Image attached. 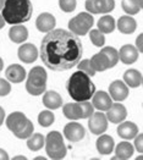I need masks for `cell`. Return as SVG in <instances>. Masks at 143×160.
I'll list each match as a JSON object with an SVG mask.
<instances>
[{
    "label": "cell",
    "mask_w": 143,
    "mask_h": 160,
    "mask_svg": "<svg viewBox=\"0 0 143 160\" xmlns=\"http://www.w3.org/2000/svg\"><path fill=\"white\" fill-rule=\"evenodd\" d=\"M5 120V111H4V109L0 107V126L3 125V122Z\"/></svg>",
    "instance_id": "b9f144b4"
},
{
    "label": "cell",
    "mask_w": 143,
    "mask_h": 160,
    "mask_svg": "<svg viewBox=\"0 0 143 160\" xmlns=\"http://www.w3.org/2000/svg\"><path fill=\"white\" fill-rule=\"evenodd\" d=\"M66 88L70 97L77 103L89 100L95 92V86L92 82L91 77L79 70L71 75Z\"/></svg>",
    "instance_id": "7a4b0ae2"
},
{
    "label": "cell",
    "mask_w": 143,
    "mask_h": 160,
    "mask_svg": "<svg viewBox=\"0 0 143 160\" xmlns=\"http://www.w3.org/2000/svg\"><path fill=\"white\" fill-rule=\"evenodd\" d=\"M82 43L76 34L63 29L49 31L40 43V59L53 71H66L76 66L82 58Z\"/></svg>",
    "instance_id": "6da1fadb"
},
{
    "label": "cell",
    "mask_w": 143,
    "mask_h": 160,
    "mask_svg": "<svg viewBox=\"0 0 143 160\" xmlns=\"http://www.w3.org/2000/svg\"><path fill=\"white\" fill-rule=\"evenodd\" d=\"M3 67H4V61H3V59L0 58V71L3 70Z\"/></svg>",
    "instance_id": "bcb514c9"
},
{
    "label": "cell",
    "mask_w": 143,
    "mask_h": 160,
    "mask_svg": "<svg viewBox=\"0 0 143 160\" xmlns=\"http://www.w3.org/2000/svg\"><path fill=\"white\" fill-rule=\"evenodd\" d=\"M27 73L26 70L21 65H17V64H13L6 68L5 71V77L8 78L9 82H13V83H21L23 82L26 78Z\"/></svg>",
    "instance_id": "2e32d148"
},
{
    "label": "cell",
    "mask_w": 143,
    "mask_h": 160,
    "mask_svg": "<svg viewBox=\"0 0 143 160\" xmlns=\"http://www.w3.org/2000/svg\"><path fill=\"white\" fill-rule=\"evenodd\" d=\"M109 95L115 102H124L129 97V87L124 81H114L109 86Z\"/></svg>",
    "instance_id": "ba28073f"
},
{
    "label": "cell",
    "mask_w": 143,
    "mask_h": 160,
    "mask_svg": "<svg viewBox=\"0 0 143 160\" xmlns=\"http://www.w3.org/2000/svg\"><path fill=\"white\" fill-rule=\"evenodd\" d=\"M100 53H103L106 56V59L109 60V67H114L119 62V53L115 48L113 47H104Z\"/></svg>",
    "instance_id": "f546056e"
},
{
    "label": "cell",
    "mask_w": 143,
    "mask_h": 160,
    "mask_svg": "<svg viewBox=\"0 0 143 160\" xmlns=\"http://www.w3.org/2000/svg\"><path fill=\"white\" fill-rule=\"evenodd\" d=\"M89 61H91V65L95 72H102V71H105V70L110 68L109 67V60L106 59V56H105L104 54L100 53V52L94 54L89 59Z\"/></svg>",
    "instance_id": "cb8c5ba5"
},
{
    "label": "cell",
    "mask_w": 143,
    "mask_h": 160,
    "mask_svg": "<svg viewBox=\"0 0 143 160\" xmlns=\"http://www.w3.org/2000/svg\"><path fill=\"white\" fill-rule=\"evenodd\" d=\"M92 99V105L98 109L99 111H106L113 104V99L110 98V95L104 92V91H97L94 92Z\"/></svg>",
    "instance_id": "7c38bea8"
},
{
    "label": "cell",
    "mask_w": 143,
    "mask_h": 160,
    "mask_svg": "<svg viewBox=\"0 0 143 160\" xmlns=\"http://www.w3.org/2000/svg\"><path fill=\"white\" fill-rule=\"evenodd\" d=\"M77 68L79 71L84 72L86 75H88L89 77H93V76L95 75V71L93 70V67H92V65H91V61H89L88 59H84V60H82V61H78Z\"/></svg>",
    "instance_id": "836d02e7"
},
{
    "label": "cell",
    "mask_w": 143,
    "mask_h": 160,
    "mask_svg": "<svg viewBox=\"0 0 143 160\" xmlns=\"http://www.w3.org/2000/svg\"><path fill=\"white\" fill-rule=\"evenodd\" d=\"M34 160H45V158H43V157H37V158H34Z\"/></svg>",
    "instance_id": "7dc6e473"
},
{
    "label": "cell",
    "mask_w": 143,
    "mask_h": 160,
    "mask_svg": "<svg viewBox=\"0 0 143 160\" xmlns=\"http://www.w3.org/2000/svg\"><path fill=\"white\" fill-rule=\"evenodd\" d=\"M81 110H82V119H86V118H89L92 114L94 112V107L92 105V103H89L88 100H84V102H79L78 103Z\"/></svg>",
    "instance_id": "d590c367"
},
{
    "label": "cell",
    "mask_w": 143,
    "mask_h": 160,
    "mask_svg": "<svg viewBox=\"0 0 143 160\" xmlns=\"http://www.w3.org/2000/svg\"><path fill=\"white\" fill-rule=\"evenodd\" d=\"M136 49L138 50V53H142L143 52V34H140L136 39Z\"/></svg>",
    "instance_id": "f35d334b"
},
{
    "label": "cell",
    "mask_w": 143,
    "mask_h": 160,
    "mask_svg": "<svg viewBox=\"0 0 143 160\" xmlns=\"http://www.w3.org/2000/svg\"><path fill=\"white\" fill-rule=\"evenodd\" d=\"M43 104L49 110H55L63 105V98L54 91H45L43 93Z\"/></svg>",
    "instance_id": "d6986e66"
},
{
    "label": "cell",
    "mask_w": 143,
    "mask_h": 160,
    "mask_svg": "<svg viewBox=\"0 0 143 160\" xmlns=\"http://www.w3.org/2000/svg\"><path fill=\"white\" fill-rule=\"evenodd\" d=\"M93 6L95 13H108L114 10L115 1L114 0H93Z\"/></svg>",
    "instance_id": "83f0119b"
},
{
    "label": "cell",
    "mask_w": 143,
    "mask_h": 160,
    "mask_svg": "<svg viewBox=\"0 0 143 160\" xmlns=\"http://www.w3.org/2000/svg\"><path fill=\"white\" fill-rule=\"evenodd\" d=\"M11 92V86L8 80L0 78V97H5Z\"/></svg>",
    "instance_id": "8d00e7d4"
},
{
    "label": "cell",
    "mask_w": 143,
    "mask_h": 160,
    "mask_svg": "<svg viewBox=\"0 0 143 160\" xmlns=\"http://www.w3.org/2000/svg\"><path fill=\"white\" fill-rule=\"evenodd\" d=\"M64 136L70 142H79L86 136L84 127L78 122H70L64 127Z\"/></svg>",
    "instance_id": "9c48e42d"
},
{
    "label": "cell",
    "mask_w": 143,
    "mask_h": 160,
    "mask_svg": "<svg viewBox=\"0 0 143 160\" xmlns=\"http://www.w3.org/2000/svg\"><path fill=\"white\" fill-rule=\"evenodd\" d=\"M9 38L13 43H23L28 38V29L22 25H13L9 31Z\"/></svg>",
    "instance_id": "603a6c76"
},
{
    "label": "cell",
    "mask_w": 143,
    "mask_h": 160,
    "mask_svg": "<svg viewBox=\"0 0 143 160\" xmlns=\"http://www.w3.org/2000/svg\"><path fill=\"white\" fill-rule=\"evenodd\" d=\"M33 130H34V127H33L32 121L28 120L26 125L23 126V128H22L21 131H18V132L13 133V136H15V137H17L18 139H27V138H29V137L32 136Z\"/></svg>",
    "instance_id": "d6a6232c"
},
{
    "label": "cell",
    "mask_w": 143,
    "mask_h": 160,
    "mask_svg": "<svg viewBox=\"0 0 143 160\" xmlns=\"http://www.w3.org/2000/svg\"><path fill=\"white\" fill-rule=\"evenodd\" d=\"M59 6L64 12H72L77 6V0H59Z\"/></svg>",
    "instance_id": "e575fe53"
},
{
    "label": "cell",
    "mask_w": 143,
    "mask_h": 160,
    "mask_svg": "<svg viewBox=\"0 0 143 160\" xmlns=\"http://www.w3.org/2000/svg\"><path fill=\"white\" fill-rule=\"evenodd\" d=\"M94 23V18L89 12H79L77 16L72 17L69 22V29L71 33L76 36H86L89 29H92Z\"/></svg>",
    "instance_id": "8992f818"
},
{
    "label": "cell",
    "mask_w": 143,
    "mask_h": 160,
    "mask_svg": "<svg viewBox=\"0 0 143 160\" xmlns=\"http://www.w3.org/2000/svg\"><path fill=\"white\" fill-rule=\"evenodd\" d=\"M44 142L45 137L42 133H32L29 138H27V147L32 152H37L44 147Z\"/></svg>",
    "instance_id": "f1b7e54d"
},
{
    "label": "cell",
    "mask_w": 143,
    "mask_h": 160,
    "mask_svg": "<svg viewBox=\"0 0 143 160\" xmlns=\"http://www.w3.org/2000/svg\"><path fill=\"white\" fill-rule=\"evenodd\" d=\"M4 4H5V0H0V10H3Z\"/></svg>",
    "instance_id": "f6af8a7d"
},
{
    "label": "cell",
    "mask_w": 143,
    "mask_h": 160,
    "mask_svg": "<svg viewBox=\"0 0 143 160\" xmlns=\"http://www.w3.org/2000/svg\"><path fill=\"white\" fill-rule=\"evenodd\" d=\"M5 23H6V22H5V20H4L3 15L0 13V29H1V28H3L4 26H5Z\"/></svg>",
    "instance_id": "7bdbcfd3"
},
{
    "label": "cell",
    "mask_w": 143,
    "mask_h": 160,
    "mask_svg": "<svg viewBox=\"0 0 143 160\" xmlns=\"http://www.w3.org/2000/svg\"><path fill=\"white\" fill-rule=\"evenodd\" d=\"M97 29H99L103 34L111 33V32L115 29V20H114L110 15H105V16L100 17V18L98 20Z\"/></svg>",
    "instance_id": "484cf974"
},
{
    "label": "cell",
    "mask_w": 143,
    "mask_h": 160,
    "mask_svg": "<svg viewBox=\"0 0 143 160\" xmlns=\"http://www.w3.org/2000/svg\"><path fill=\"white\" fill-rule=\"evenodd\" d=\"M44 146H45L47 154L50 159L61 160L66 157L67 149H66L65 143H64V137L61 136L60 132H58V131L49 132L47 134Z\"/></svg>",
    "instance_id": "5b68a950"
},
{
    "label": "cell",
    "mask_w": 143,
    "mask_h": 160,
    "mask_svg": "<svg viewBox=\"0 0 143 160\" xmlns=\"http://www.w3.org/2000/svg\"><path fill=\"white\" fill-rule=\"evenodd\" d=\"M124 82L130 88H138L142 84V73L138 70L130 68L124 73Z\"/></svg>",
    "instance_id": "44dd1931"
},
{
    "label": "cell",
    "mask_w": 143,
    "mask_h": 160,
    "mask_svg": "<svg viewBox=\"0 0 143 160\" xmlns=\"http://www.w3.org/2000/svg\"><path fill=\"white\" fill-rule=\"evenodd\" d=\"M135 148L131 144L130 142H121L119 143L115 148V157L113 158V160H127L130 159L133 155Z\"/></svg>",
    "instance_id": "7402d4cb"
},
{
    "label": "cell",
    "mask_w": 143,
    "mask_h": 160,
    "mask_svg": "<svg viewBox=\"0 0 143 160\" xmlns=\"http://www.w3.org/2000/svg\"><path fill=\"white\" fill-rule=\"evenodd\" d=\"M119 53V60L122 61L126 65H131L137 61L138 59V50L136 49L135 45L131 44H125L121 47V49L117 52Z\"/></svg>",
    "instance_id": "5bb4252c"
},
{
    "label": "cell",
    "mask_w": 143,
    "mask_h": 160,
    "mask_svg": "<svg viewBox=\"0 0 143 160\" xmlns=\"http://www.w3.org/2000/svg\"><path fill=\"white\" fill-rule=\"evenodd\" d=\"M89 38L95 47H99V48L104 47L105 37L99 29H89Z\"/></svg>",
    "instance_id": "1f68e13d"
},
{
    "label": "cell",
    "mask_w": 143,
    "mask_h": 160,
    "mask_svg": "<svg viewBox=\"0 0 143 160\" xmlns=\"http://www.w3.org/2000/svg\"><path fill=\"white\" fill-rule=\"evenodd\" d=\"M13 160H27L26 157H23V155H17V157H15Z\"/></svg>",
    "instance_id": "ee69618b"
},
{
    "label": "cell",
    "mask_w": 143,
    "mask_h": 160,
    "mask_svg": "<svg viewBox=\"0 0 143 160\" xmlns=\"http://www.w3.org/2000/svg\"><path fill=\"white\" fill-rule=\"evenodd\" d=\"M0 160H9V154L0 148Z\"/></svg>",
    "instance_id": "60d3db41"
},
{
    "label": "cell",
    "mask_w": 143,
    "mask_h": 160,
    "mask_svg": "<svg viewBox=\"0 0 143 160\" xmlns=\"http://www.w3.org/2000/svg\"><path fill=\"white\" fill-rule=\"evenodd\" d=\"M142 159H143V157H142V155H140L138 158H136V160H142Z\"/></svg>",
    "instance_id": "c3c4849f"
},
{
    "label": "cell",
    "mask_w": 143,
    "mask_h": 160,
    "mask_svg": "<svg viewBox=\"0 0 143 160\" xmlns=\"http://www.w3.org/2000/svg\"><path fill=\"white\" fill-rule=\"evenodd\" d=\"M117 29L124 33V34H131L136 31L137 28V22L135 18H132L131 16H121L117 20Z\"/></svg>",
    "instance_id": "ffe728a7"
},
{
    "label": "cell",
    "mask_w": 143,
    "mask_h": 160,
    "mask_svg": "<svg viewBox=\"0 0 143 160\" xmlns=\"http://www.w3.org/2000/svg\"><path fill=\"white\" fill-rule=\"evenodd\" d=\"M28 119L26 118V115L21 111H15L11 112L8 118H6V127L13 132L16 133L18 131H21L23 128V126L27 123Z\"/></svg>",
    "instance_id": "30bf717a"
},
{
    "label": "cell",
    "mask_w": 143,
    "mask_h": 160,
    "mask_svg": "<svg viewBox=\"0 0 143 160\" xmlns=\"http://www.w3.org/2000/svg\"><path fill=\"white\" fill-rule=\"evenodd\" d=\"M84 8H86V11H87V12L95 13L94 6H93V0H86V2H84Z\"/></svg>",
    "instance_id": "ab89813d"
},
{
    "label": "cell",
    "mask_w": 143,
    "mask_h": 160,
    "mask_svg": "<svg viewBox=\"0 0 143 160\" xmlns=\"http://www.w3.org/2000/svg\"><path fill=\"white\" fill-rule=\"evenodd\" d=\"M105 116H106L108 121H110L113 123H120V122H122L126 119L127 110L122 104L115 103V104H111V107L106 110V115Z\"/></svg>",
    "instance_id": "8fae6325"
},
{
    "label": "cell",
    "mask_w": 143,
    "mask_h": 160,
    "mask_svg": "<svg viewBox=\"0 0 143 160\" xmlns=\"http://www.w3.org/2000/svg\"><path fill=\"white\" fill-rule=\"evenodd\" d=\"M47 71L42 66L31 68L26 82V91L31 95H40L47 91Z\"/></svg>",
    "instance_id": "277c9868"
},
{
    "label": "cell",
    "mask_w": 143,
    "mask_h": 160,
    "mask_svg": "<svg viewBox=\"0 0 143 160\" xmlns=\"http://www.w3.org/2000/svg\"><path fill=\"white\" fill-rule=\"evenodd\" d=\"M133 139H135V149L138 153H143V134H137Z\"/></svg>",
    "instance_id": "74e56055"
},
{
    "label": "cell",
    "mask_w": 143,
    "mask_h": 160,
    "mask_svg": "<svg viewBox=\"0 0 143 160\" xmlns=\"http://www.w3.org/2000/svg\"><path fill=\"white\" fill-rule=\"evenodd\" d=\"M89 131L93 134H102L108 130V119L102 111L93 112L88 121Z\"/></svg>",
    "instance_id": "52a82bcc"
},
{
    "label": "cell",
    "mask_w": 143,
    "mask_h": 160,
    "mask_svg": "<svg viewBox=\"0 0 143 160\" xmlns=\"http://www.w3.org/2000/svg\"><path fill=\"white\" fill-rule=\"evenodd\" d=\"M54 119L55 116L50 110H44L38 115V123L43 127H49L50 125H53Z\"/></svg>",
    "instance_id": "4dcf8cb0"
},
{
    "label": "cell",
    "mask_w": 143,
    "mask_h": 160,
    "mask_svg": "<svg viewBox=\"0 0 143 160\" xmlns=\"http://www.w3.org/2000/svg\"><path fill=\"white\" fill-rule=\"evenodd\" d=\"M117 134L122 139L130 141V139H133L138 134V127H137L136 123H133L131 121L120 122V125L117 127Z\"/></svg>",
    "instance_id": "e0dca14e"
},
{
    "label": "cell",
    "mask_w": 143,
    "mask_h": 160,
    "mask_svg": "<svg viewBox=\"0 0 143 160\" xmlns=\"http://www.w3.org/2000/svg\"><path fill=\"white\" fill-rule=\"evenodd\" d=\"M63 112L67 119L74 121H77L82 119V110L77 102L76 103H67L63 108Z\"/></svg>",
    "instance_id": "d4e9b609"
},
{
    "label": "cell",
    "mask_w": 143,
    "mask_h": 160,
    "mask_svg": "<svg viewBox=\"0 0 143 160\" xmlns=\"http://www.w3.org/2000/svg\"><path fill=\"white\" fill-rule=\"evenodd\" d=\"M33 13V6L29 0H5L1 15L5 22L10 25H22Z\"/></svg>",
    "instance_id": "3957f363"
},
{
    "label": "cell",
    "mask_w": 143,
    "mask_h": 160,
    "mask_svg": "<svg viewBox=\"0 0 143 160\" xmlns=\"http://www.w3.org/2000/svg\"><path fill=\"white\" fill-rule=\"evenodd\" d=\"M56 25V20L55 17L53 16L52 13L49 12H43L40 13L37 20H36V27L39 32H44V33H48L49 31H52L55 28Z\"/></svg>",
    "instance_id": "9a60e30c"
},
{
    "label": "cell",
    "mask_w": 143,
    "mask_h": 160,
    "mask_svg": "<svg viewBox=\"0 0 143 160\" xmlns=\"http://www.w3.org/2000/svg\"><path fill=\"white\" fill-rule=\"evenodd\" d=\"M38 58V50L34 44L26 43L22 44L18 49V59L25 64H32Z\"/></svg>",
    "instance_id": "4fadbf2b"
},
{
    "label": "cell",
    "mask_w": 143,
    "mask_h": 160,
    "mask_svg": "<svg viewBox=\"0 0 143 160\" xmlns=\"http://www.w3.org/2000/svg\"><path fill=\"white\" fill-rule=\"evenodd\" d=\"M121 6L124 11L129 15H136L141 11L143 6V0H122Z\"/></svg>",
    "instance_id": "4316f807"
},
{
    "label": "cell",
    "mask_w": 143,
    "mask_h": 160,
    "mask_svg": "<svg viewBox=\"0 0 143 160\" xmlns=\"http://www.w3.org/2000/svg\"><path fill=\"white\" fill-rule=\"evenodd\" d=\"M115 147V143H114V139L111 136H108V134H100V137H98L97 139V149L99 152V154L102 155H109L113 153Z\"/></svg>",
    "instance_id": "ac0fdd59"
}]
</instances>
